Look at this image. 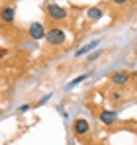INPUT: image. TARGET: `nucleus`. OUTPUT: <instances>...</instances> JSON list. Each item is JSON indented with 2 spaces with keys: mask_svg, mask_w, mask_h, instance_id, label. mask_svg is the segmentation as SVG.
<instances>
[{
  "mask_svg": "<svg viewBox=\"0 0 137 145\" xmlns=\"http://www.w3.org/2000/svg\"><path fill=\"white\" fill-rule=\"evenodd\" d=\"M45 14L49 20H55V22H63V20H67L68 12L61 6V4H55V2H49L45 6Z\"/></svg>",
  "mask_w": 137,
  "mask_h": 145,
  "instance_id": "obj_1",
  "label": "nucleus"
},
{
  "mask_svg": "<svg viewBox=\"0 0 137 145\" xmlns=\"http://www.w3.org/2000/svg\"><path fill=\"white\" fill-rule=\"evenodd\" d=\"M45 39H47L49 45L59 47V45H63V43L67 41V35H65V31H63L61 27H51V29L45 33Z\"/></svg>",
  "mask_w": 137,
  "mask_h": 145,
  "instance_id": "obj_2",
  "label": "nucleus"
},
{
  "mask_svg": "<svg viewBox=\"0 0 137 145\" xmlns=\"http://www.w3.org/2000/svg\"><path fill=\"white\" fill-rule=\"evenodd\" d=\"M45 33H47V29L43 27V24H39V22H33V24L29 25V37L31 39H45Z\"/></svg>",
  "mask_w": 137,
  "mask_h": 145,
  "instance_id": "obj_3",
  "label": "nucleus"
},
{
  "mask_svg": "<svg viewBox=\"0 0 137 145\" xmlns=\"http://www.w3.org/2000/svg\"><path fill=\"white\" fill-rule=\"evenodd\" d=\"M72 129H74L76 135H86L90 131V123L84 120V118H76L74 123H72Z\"/></svg>",
  "mask_w": 137,
  "mask_h": 145,
  "instance_id": "obj_4",
  "label": "nucleus"
},
{
  "mask_svg": "<svg viewBox=\"0 0 137 145\" xmlns=\"http://www.w3.org/2000/svg\"><path fill=\"white\" fill-rule=\"evenodd\" d=\"M14 18H16V8H14V6H4V8L0 10V22L12 24Z\"/></svg>",
  "mask_w": 137,
  "mask_h": 145,
  "instance_id": "obj_5",
  "label": "nucleus"
},
{
  "mask_svg": "<svg viewBox=\"0 0 137 145\" xmlns=\"http://www.w3.org/2000/svg\"><path fill=\"white\" fill-rule=\"evenodd\" d=\"M98 118H100V121H102L104 125H112V123L117 121V114H115L114 110H104V112L98 114Z\"/></svg>",
  "mask_w": 137,
  "mask_h": 145,
  "instance_id": "obj_6",
  "label": "nucleus"
},
{
  "mask_svg": "<svg viewBox=\"0 0 137 145\" xmlns=\"http://www.w3.org/2000/svg\"><path fill=\"white\" fill-rule=\"evenodd\" d=\"M110 80L114 82L115 86H123V84H127V82H129V72L117 71V72H114V74L110 76Z\"/></svg>",
  "mask_w": 137,
  "mask_h": 145,
  "instance_id": "obj_7",
  "label": "nucleus"
},
{
  "mask_svg": "<svg viewBox=\"0 0 137 145\" xmlns=\"http://www.w3.org/2000/svg\"><path fill=\"white\" fill-rule=\"evenodd\" d=\"M102 16H104V10H102L100 6H90V8L86 10V18H88L90 22H96V20H102Z\"/></svg>",
  "mask_w": 137,
  "mask_h": 145,
  "instance_id": "obj_8",
  "label": "nucleus"
},
{
  "mask_svg": "<svg viewBox=\"0 0 137 145\" xmlns=\"http://www.w3.org/2000/svg\"><path fill=\"white\" fill-rule=\"evenodd\" d=\"M96 45H98V41H90L88 45H84V47H80L78 51H76V53H74V55H76V57H82V55H86V53H88L90 49H94Z\"/></svg>",
  "mask_w": 137,
  "mask_h": 145,
  "instance_id": "obj_9",
  "label": "nucleus"
},
{
  "mask_svg": "<svg viewBox=\"0 0 137 145\" xmlns=\"http://www.w3.org/2000/svg\"><path fill=\"white\" fill-rule=\"evenodd\" d=\"M86 78H88V74H80V76H76V78H74L72 82H68V84H67V90L74 88L76 84H80V82H82V80H86Z\"/></svg>",
  "mask_w": 137,
  "mask_h": 145,
  "instance_id": "obj_10",
  "label": "nucleus"
},
{
  "mask_svg": "<svg viewBox=\"0 0 137 145\" xmlns=\"http://www.w3.org/2000/svg\"><path fill=\"white\" fill-rule=\"evenodd\" d=\"M110 98H112V100H121V92H117V90H114V92H112V94H110Z\"/></svg>",
  "mask_w": 137,
  "mask_h": 145,
  "instance_id": "obj_11",
  "label": "nucleus"
},
{
  "mask_svg": "<svg viewBox=\"0 0 137 145\" xmlns=\"http://www.w3.org/2000/svg\"><path fill=\"white\" fill-rule=\"evenodd\" d=\"M100 53H102V51H96V53H92L90 57H88V61H94V59H98V57H100Z\"/></svg>",
  "mask_w": 137,
  "mask_h": 145,
  "instance_id": "obj_12",
  "label": "nucleus"
},
{
  "mask_svg": "<svg viewBox=\"0 0 137 145\" xmlns=\"http://www.w3.org/2000/svg\"><path fill=\"white\" fill-rule=\"evenodd\" d=\"M49 98H51V94H47V96H43L41 100H39V102H37V106H41V104H45V102L49 100Z\"/></svg>",
  "mask_w": 137,
  "mask_h": 145,
  "instance_id": "obj_13",
  "label": "nucleus"
},
{
  "mask_svg": "<svg viewBox=\"0 0 137 145\" xmlns=\"http://www.w3.org/2000/svg\"><path fill=\"white\" fill-rule=\"evenodd\" d=\"M114 4H127V0H112Z\"/></svg>",
  "mask_w": 137,
  "mask_h": 145,
  "instance_id": "obj_14",
  "label": "nucleus"
},
{
  "mask_svg": "<svg viewBox=\"0 0 137 145\" xmlns=\"http://www.w3.org/2000/svg\"><path fill=\"white\" fill-rule=\"evenodd\" d=\"M27 110H29V106H27V104H25V106H20V112H27Z\"/></svg>",
  "mask_w": 137,
  "mask_h": 145,
  "instance_id": "obj_15",
  "label": "nucleus"
}]
</instances>
